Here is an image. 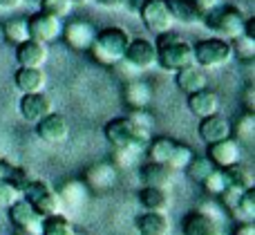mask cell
I'll list each match as a JSON object with an SVG mask.
<instances>
[{"label":"cell","instance_id":"6da1fadb","mask_svg":"<svg viewBox=\"0 0 255 235\" xmlns=\"http://www.w3.org/2000/svg\"><path fill=\"white\" fill-rule=\"evenodd\" d=\"M106 139L112 143L115 150H136V152H145L150 139H152V130L136 125L134 121L128 115L124 117H115L106 123L103 128Z\"/></svg>","mask_w":255,"mask_h":235},{"label":"cell","instance_id":"7a4b0ae2","mask_svg":"<svg viewBox=\"0 0 255 235\" xmlns=\"http://www.w3.org/2000/svg\"><path fill=\"white\" fill-rule=\"evenodd\" d=\"M128 43H130V34H128L124 27H106V29L97 31L94 43L88 49V54L99 65L112 67V65L124 63Z\"/></svg>","mask_w":255,"mask_h":235},{"label":"cell","instance_id":"3957f363","mask_svg":"<svg viewBox=\"0 0 255 235\" xmlns=\"http://www.w3.org/2000/svg\"><path fill=\"white\" fill-rule=\"evenodd\" d=\"M157 47V65L166 72H179L184 67L195 65L193 56V45L184 40L179 34H161L154 43Z\"/></svg>","mask_w":255,"mask_h":235},{"label":"cell","instance_id":"277c9868","mask_svg":"<svg viewBox=\"0 0 255 235\" xmlns=\"http://www.w3.org/2000/svg\"><path fill=\"white\" fill-rule=\"evenodd\" d=\"M145 155H148V161L168 166L177 173V170H184L193 161L195 152L190 146H186V143L177 141L172 137H152L148 148H145Z\"/></svg>","mask_w":255,"mask_h":235},{"label":"cell","instance_id":"5b68a950","mask_svg":"<svg viewBox=\"0 0 255 235\" xmlns=\"http://www.w3.org/2000/svg\"><path fill=\"white\" fill-rule=\"evenodd\" d=\"M193 56L195 65L202 70H217L233 61V49L229 40L213 36V38H202L193 45Z\"/></svg>","mask_w":255,"mask_h":235},{"label":"cell","instance_id":"8992f818","mask_svg":"<svg viewBox=\"0 0 255 235\" xmlns=\"http://www.w3.org/2000/svg\"><path fill=\"white\" fill-rule=\"evenodd\" d=\"M202 22L217 36V38L233 40V38H238V36H242L244 13L240 11L238 7L224 4V7H220V9H215V11L206 13Z\"/></svg>","mask_w":255,"mask_h":235},{"label":"cell","instance_id":"52a82bcc","mask_svg":"<svg viewBox=\"0 0 255 235\" xmlns=\"http://www.w3.org/2000/svg\"><path fill=\"white\" fill-rule=\"evenodd\" d=\"M22 197L36 209L40 218H52V215H63V202L58 193L43 179H31L29 186L22 191Z\"/></svg>","mask_w":255,"mask_h":235},{"label":"cell","instance_id":"ba28073f","mask_svg":"<svg viewBox=\"0 0 255 235\" xmlns=\"http://www.w3.org/2000/svg\"><path fill=\"white\" fill-rule=\"evenodd\" d=\"M139 16L143 20L145 29L152 31L154 36L168 34V31H172V25H175V18H172L166 0H143L139 7Z\"/></svg>","mask_w":255,"mask_h":235},{"label":"cell","instance_id":"9c48e42d","mask_svg":"<svg viewBox=\"0 0 255 235\" xmlns=\"http://www.w3.org/2000/svg\"><path fill=\"white\" fill-rule=\"evenodd\" d=\"M27 29H29L31 40H38V43H43V45H49V43H54V40L61 38L63 20L49 16V13L36 11L27 18Z\"/></svg>","mask_w":255,"mask_h":235},{"label":"cell","instance_id":"30bf717a","mask_svg":"<svg viewBox=\"0 0 255 235\" xmlns=\"http://www.w3.org/2000/svg\"><path fill=\"white\" fill-rule=\"evenodd\" d=\"M7 213H9V220H11L13 229H16L20 235H40L45 218H40V215L36 213V209L25 200V197L18 200Z\"/></svg>","mask_w":255,"mask_h":235},{"label":"cell","instance_id":"8fae6325","mask_svg":"<svg viewBox=\"0 0 255 235\" xmlns=\"http://www.w3.org/2000/svg\"><path fill=\"white\" fill-rule=\"evenodd\" d=\"M94 36H97V29H94L92 22L83 20V18H74L67 25H63L61 38L74 52H88L94 43Z\"/></svg>","mask_w":255,"mask_h":235},{"label":"cell","instance_id":"7c38bea8","mask_svg":"<svg viewBox=\"0 0 255 235\" xmlns=\"http://www.w3.org/2000/svg\"><path fill=\"white\" fill-rule=\"evenodd\" d=\"M124 61L132 70H152L157 65V47L148 38H130Z\"/></svg>","mask_w":255,"mask_h":235},{"label":"cell","instance_id":"4fadbf2b","mask_svg":"<svg viewBox=\"0 0 255 235\" xmlns=\"http://www.w3.org/2000/svg\"><path fill=\"white\" fill-rule=\"evenodd\" d=\"M117 179H119L117 166H112L110 161H101V164H94L85 170L83 184L88 186L90 193H108L117 186Z\"/></svg>","mask_w":255,"mask_h":235},{"label":"cell","instance_id":"5bb4252c","mask_svg":"<svg viewBox=\"0 0 255 235\" xmlns=\"http://www.w3.org/2000/svg\"><path fill=\"white\" fill-rule=\"evenodd\" d=\"M18 112L27 123H38L43 121L47 115L54 112V103L52 99L45 92H36V94H20V101H18Z\"/></svg>","mask_w":255,"mask_h":235},{"label":"cell","instance_id":"9a60e30c","mask_svg":"<svg viewBox=\"0 0 255 235\" xmlns=\"http://www.w3.org/2000/svg\"><path fill=\"white\" fill-rule=\"evenodd\" d=\"M206 157L213 161L215 168L226 170V168H231V166L242 164V146H240L233 137H229V139H224V141L211 143Z\"/></svg>","mask_w":255,"mask_h":235},{"label":"cell","instance_id":"2e32d148","mask_svg":"<svg viewBox=\"0 0 255 235\" xmlns=\"http://www.w3.org/2000/svg\"><path fill=\"white\" fill-rule=\"evenodd\" d=\"M36 134H38L40 141L56 146V143L67 141V137H70V123H67V119L63 115L52 112L43 121L36 123Z\"/></svg>","mask_w":255,"mask_h":235},{"label":"cell","instance_id":"e0dca14e","mask_svg":"<svg viewBox=\"0 0 255 235\" xmlns=\"http://www.w3.org/2000/svg\"><path fill=\"white\" fill-rule=\"evenodd\" d=\"M181 235H220V222L202 209L188 211L181 220Z\"/></svg>","mask_w":255,"mask_h":235},{"label":"cell","instance_id":"ac0fdd59","mask_svg":"<svg viewBox=\"0 0 255 235\" xmlns=\"http://www.w3.org/2000/svg\"><path fill=\"white\" fill-rule=\"evenodd\" d=\"M49 58L47 45L38 43V40H25L16 47V61L18 67H31V70H43L45 63Z\"/></svg>","mask_w":255,"mask_h":235},{"label":"cell","instance_id":"d6986e66","mask_svg":"<svg viewBox=\"0 0 255 235\" xmlns=\"http://www.w3.org/2000/svg\"><path fill=\"white\" fill-rule=\"evenodd\" d=\"M152 97L154 90L148 81L134 79L124 85V101L130 110H148L150 103H152Z\"/></svg>","mask_w":255,"mask_h":235},{"label":"cell","instance_id":"ffe728a7","mask_svg":"<svg viewBox=\"0 0 255 235\" xmlns=\"http://www.w3.org/2000/svg\"><path fill=\"white\" fill-rule=\"evenodd\" d=\"M139 179L143 182V186H152V188H170L175 182V170L168 166L154 164V161H143L139 166Z\"/></svg>","mask_w":255,"mask_h":235},{"label":"cell","instance_id":"44dd1931","mask_svg":"<svg viewBox=\"0 0 255 235\" xmlns=\"http://www.w3.org/2000/svg\"><path fill=\"white\" fill-rule=\"evenodd\" d=\"M197 134L208 146L217 143V141H224V139L231 137V121L222 115H213V117H206V119H199Z\"/></svg>","mask_w":255,"mask_h":235},{"label":"cell","instance_id":"7402d4cb","mask_svg":"<svg viewBox=\"0 0 255 235\" xmlns=\"http://www.w3.org/2000/svg\"><path fill=\"white\" fill-rule=\"evenodd\" d=\"M188 110L197 119L220 115V97L213 90H199L195 94H188Z\"/></svg>","mask_w":255,"mask_h":235},{"label":"cell","instance_id":"603a6c76","mask_svg":"<svg viewBox=\"0 0 255 235\" xmlns=\"http://www.w3.org/2000/svg\"><path fill=\"white\" fill-rule=\"evenodd\" d=\"M13 85L20 90V94H36L45 92L47 85V74L43 70H31V67H18L13 74Z\"/></svg>","mask_w":255,"mask_h":235},{"label":"cell","instance_id":"cb8c5ba5","mask_svg":"<svg viewBox=\"0 0 255 235\" xmlns=\"http://www.w3.org/2000/svg\"><path fill=\"white\" fill-rule=\"evenodd\" d=\"M139 204L145 213H168L172 200L170 193L166 188H152V186H141L139 191Z\"/></svg>","mask_w":255,"mask_h":235},{"label":"cell","instance_id":"d4e9b609","mask_svg":"<svg viewBox=\"0 0 255 235\" xmlns=\"http://www.w3.org/2000/svg\"><path fill=\"white\" fill-rule=\"evenodd\" d=\"M175 83L184 94H195V92H199V90H206L208 74L202 67L190 65V67H184V70L175 72Z\"/></svg>","mask_w":255,"mask_h":235},{"label":"cell","instance_id":"484cf974","mask_svg":"<svg viewBox=\"0 0 255 235\" xmlns=\"http://www.w3.org/2000/svg\"><path fill=\"white\" fill-rule=\"evenodd\" d=\"M139 235H170V218L168 213H141L134 222Z\"/></svg>","mask_w":255,"mask_h":235},{"label":"cell","instance_id":"4316f807","mask_svg":"<svg viewBox=\"0 0 255 235\" xmlns=\"http://www.w3.org/2000/svg\"><path fill=\"white\" fill-rule=\"evenodd\" d=\"M56 193L61 197L63 206H67V209H81L83 204H88L90 195H92L88 191V186L83 184V179H70V182L61 184V188Z\"/></svg>","mask_w":255,"mask_h":235},{"label":"cell","instance_id":"83f0119b","mask_svg":"<svg viewBox=\"0 0 255 235\" xmlns=\"http://www.w3.org/2000/svg\"><path fill=\"white\" fill-rule=\"evenodd\" d=\"M168 9H170L175 22H184V25H197L204 20V13L195 4V0H166Z\"/></svg>","mask_w":255,"mask_h":235},{"label":"cell","instance_id":"f1b7e54d","mask_svg":"<svg viewBox=\"0 0 255 235\" xmlns=\"http://www.w3.org/2000/svg\"><path fill=\"white\" fill-rule=\"evenodd\" d=\"M231 134H235V141L242 146V143H247V146H251L255 141V117L253 112H244V115H240L238 119L231 123Z\"/></svg>","mask_w":255,"mask_h":235},{"label":"cell","instance_id":"f546056e","mask_svg":"<svg viewBox=\"0 0 255 235\" xmlns=\"http://www.w3.org/2000/svg\"><path fill=\"white\" fill-rule=\"evenodd\" d=\"M226 175V184L231 188H238V191H253L255 186V177L251 173V168H247L244 164H238V166H231V168L224 170Z\"/></svg>","mask_w":255,"mask_h":235},{"label":"cell","instance_id":"4dcf8cb0","mask_svg":"<svg viewBox=\"0 0 255 235\" xmlns=\"http://www.w3.org/2000/svg\"><path fill=\"white\" fill-rule=\"evenodd\" d=\"M40 235H83L74 229V224L65 218V215H52V218L43 220V229Z\"/></svg>","mask_w":255,"mask_h":235},{"label":"cell","instance_id":"1f68e13d","mask_svg":"<svg viewBox=\"0 0 255 235\" xmlns=\"http://www.w3.org/2000/svg\"><path fill=\"white\" fill-rule=\"evenodd\" d=\"M2 31H4V38L11 45H16V47L20 43H25V40H29V29H27L25 18H9V20H4Z\"/></svg>","mask_w":255,"mask_h":235},{"label":"cell","instance_id":"d6a6232c","mask_svg":"<svg viewBox=\"0 0 255 235\" xmlns=\"http://www.w3.org/2000/svg\"><path fill=\"white\" fill-rule=\"evenodd\" d=\"M213 170H215V166H213V161L208 159V157H193V161L184 168V173L190 182L202 186V182L213 173Z\"/></svg>","mask_w":255,"mask_h":235},{"label":"cell","instance_id":"836d02e7","mask_svg":"<svg viewBox=\"0 0 255 235\" xmlns=\"http://www.w3.org/2000/svg\"><path fill=\"white\" fill-rule=\"evenodd\" d=\"M240 222H255V191H244L235 209L231 211Z\"/></svg>","mask_w":255,"mask_h":235},{"label":"cell","instance_id":"e575fe53","mask_svg":"<svg viewBox=\"0 0 255 235\" xmlns=\"http://www.w3.org/2000/svg\"><path fill=\"white\" fill-rule=\"evenodd\" d=\"M231 43V49H233V58L242 63H251L255 58V40L249 38V36H238V38L229 40Z\"/></svg>","mask_w":255,"mask_h":235},{"label":"cell","instance_id":"d590c367","mask_svg":"<svg viewBox=\"0 0 255 235\" xmlns=\"http://www.w3.org/2000/svg\"><path fill=\"white\" fill-rule=\"evenodd\" d=\"M38 4H40V11L49 13V16L58 18V20L67 18L72 13V9H74L72 0H40Z\"/></svg>","mask_w":255,"mask_h":235},{"label":"cell","instance_id":"8d00e7d4","mask_svg":"<svg viewBox=\"0 0 255 235\" xmlns=\"http://www.w3.org/2000/svg\"><path fill=\"white\" fill-rule=\"evenodd\" d=\"M202 188L208 193V195L220 197L222 193H224L226 188H229V184H226V175H224V170L215 168V170H213V173L202 182Z\"/></svg>","mask_w":255,"mask_h":235},{"label":"cell","instance_id":"74e56055","mask_svg":"<svg viewBox=\"0 0 255 235\" xmlns=\"http://www.w3.org/2000/svg\"><path fill=\"white\" fill-rule=\"evenodd\" d=\"M18 200H22V193L13 188L9 182L0 184V211H9Z\"/></svg>","mask_w":255,"mask_h":235},{"label":"cell","instance_id":"f35d334b","mask_svg":"<svg viewBox=\"0 0 255 235\" xmlns=\"http://www.w3.org/2000/svg\"><path fill=\"white\" fill-rule=\"evenodd\" d=\"M195 4H197L199 11L206 16V13H211V11H215V9L224 7L226 0H195Z\"/></svg>","mask_w":255,"mask_h":235},{"label":"cell","instance_id":"ab89813d","mask_svg":"<svg viewBox=\"0 0 255 235\" xmlns=\"http://www.w3.org/2000/svg\"><path fill=\"white\" fill-rule=\"evenodd\" d=\"M233 235H255V224L253 222H238L233 229Z\"/></svg>","mask_w":255,"mask_h":235},{"label":"cell","instance_id":"60d3db41","mask_svg":"<svg viewBox=\"0 0 255 235\" xmlns=\"http://www.w3.org/2000/svg\"><path fill=\"white\" fill-rule=\"evenodd\" d=\"M11 173H13V166L9 164V161L0 159V184H2V182H9Z\"/></svg>","mask_w":255,"mask_h":235},{"label":"cell","instance_id":"b9f144b4","mask_svg":"<svg viewBox=\"0 0 255 235\" xmlns=\"http://www.w3.org/2000/svg\"><path fill=\"white\" fill-rule=\"evenodd\" d=\"M253 85H247V90H244V108H247V112H253L255 110V101H253Z\"/></svg>","mask_w":255,"mask_h":235},{"label":"cell","instance_id":"7bdbcfd3","mask_svg":"<svg viewBox=\"0 0 255 235\" xmlns=\"http://www.w3.org/2000/svg\"><path fill=\"white\" fill-rule=\"evenodd\" d=\"M22 4H25V0H0V11H13Z\"/></svg>","mask_w":255,"mask_h":235},{"label":"cell","instance_id":"ee69618b","mask_svg":"<svg viewBox=\"0 0 255 235\" xmlns=\"http://www.w3.org/2000/svg\"><path fill=\"white\" fill-rule=\"evenodd\" d=\"M97 4L106 9H121L124 4H128V0H97Z\"/></svg>","mask_w":255,"mask_h":235},{"label":"cell","instance_id":"f6af8a7d","mask_svg":"<svg viewBox=\"0 0 255 235\" xmlns=\"http://www.w3.org/2000/svg\"><path fill=\"white\" fill-rule=\"evenodd\" d=\"M85 2H90V0H72V4H85Z\"/></svg>","mask_w":255,"mask_h":235},{"label":"cell","instance_id":"bcb514c9","mask_svg":"<svg viewBox=\"0 0 255 235\" xmlns=\"http://www.w3.org/2000/svg\"><path fill=\"white\" fill-rule=\"evenodd\" d=\"M25 2H27V0H25ZM29 2H40V0H29Z\"/></svg>","mask_w":255,"mask_h":235}]
</instances>
